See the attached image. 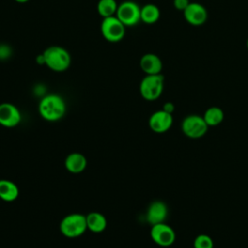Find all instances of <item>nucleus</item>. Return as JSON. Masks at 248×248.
Listing matches in <instances>:
<instances>
[{
  "label": "nucleus",
  "instance_id": "f257e3e1",
  "mask_svg": "<svg viewBox=\"0 0 248 248\" xmlns=\"http://www.w3.org/2000/svg\"><path fill=\"white\" fill-rule=\"evenodd\" d=\"M38 109L44 119L57 121L66 113V103L60 95L48 94L41 99Z\"/></svg>",
  "mask_w": 248,
  "mask_h": 248
},
{
  "label": "nucleus",
  "instance_id": "f03ea898",
  "mask_svg": "<svg viewBox=\"0 0 248 248\" xmlns=\"http://www.w3.org/2000/svg\"><path fill=\"white\" fill-rule=\"evenodd\" d=\"M45 65L53 72H64L71 65L69 51L60 46H50L43 52Z\"/></svg>",
  "mask_w": 248,
  "mask_h": 248
},
{
  "label": "nucleus",
  "instance_id": "7ed1b4c3",
  "mask_svg": "<svg viewBox=\"0 0 248 248\" xmlns=\"http://www.w3.org/2000/svg\"><path fill=\"white\" fill-rule=\"evenodd\" d=\"M59 229L61 233L66 237H78L87 230L86 216L80 213L68 214L61 220Z\"/></svg>",
  "mask_w": 248,
  "mask_h": 248
},
{
  "label": "nucleus",
  "instance_id": "20e7f679",
  "mask_svg": "<svg viewBox=\"0 0 248 248\" xmlns=\"http://www.w3.org/2000/svg\"><path fill=\"white\" fill-rule=\"evenodd\" d=\"M164 90V76L145 75L140 83V96L146 101H155L162 95Z\"/></svg>",
  "mask_w": 248,
  "mask_h": 248
},
{
  "label": "nucleus",
  "instance_id": "39448f33",
  "mask_svg": "<svg viewBox=\"0 0 248 248\" xmlns=\"http://www.w3.org/2000/svg\"><path fill=\"white\" fill-rule=\"evenodd\" d=\"M208 125L203 117L199 114H189L181 122V131L189 139L197 140L202 138L208 131Z\"/></svg>",
  "mask_w": 248,
  "mask_h": 248
},
{
  "label": "nucleus",
  "instance_id": "423d86ee",
  "mask_svg": "<svg viewBox=\"0 0 248 248\" xmlns=\"http://www.w3.org/2000/svg\"><path fill=\"white\" fill-rule=\"evenodd\" d=\"M100 30L106 41L117 43L124 38L126 26L116 17V16H112L103 18Z\"/></svg>",
  "mask_w": 248,
  "mask_h": 248
},
{
  "label": "nucleus",
  "instance_id": "0eeeda50",
  "mask_svg": "<svg viewBox=\"0 0 248 248\" xmlns=\"http://www.w3.org/2000/svg\"><path fill=\"white\" fill-rule=\"evenodd\" d=\"M140 8L135 1L126 0L118 5L115 16L126 27L135 26L140 21Z\"/></svg>",
  "mask_w": 248,
  "mask_h": 248
},
{
  "label": "nucleus",
  "instance_id": "6e6552de",
  "mask_svg": "<svg viewBox=\"0 0 248 248\" xmlns=\"http://www.w3.org/2000/svg\"><path fill=\"white\" fill-rule=\"evenodd\" d=\"M150 237L153 242L161 247L171 246L176 238L174 230L165 222L151 226Z\"/></svg>",
  "mask_w": 248,
  "mask_h": 248
},
{
  "label": "nucleus",
  "instance_id": "1a4fd4ad",
  "mask_svg": "<svg viewBox=\"0 0 248 248\" xmlns=\"http://www.w3.org/2000/svg\"><path fill=\"white\" fill-rule=\"evenodd\" d=\"M182 13L185 20L193 26H201L204 24L208 18L206 8L198 2H190Z\"/></svg>",
  "mask_w": 248,
  "mask_h": 248
},
{
  "label": "nucleus",
  "instance_id": "9d476101",
  "mask_svg": "<svg viewBox=\"0 0 248 248\" xmlns=\"http://www.w3.org/2000/svg\"><path fill=\"white\" fill-rule=\"evenodd\" d=\"M172 124H173L172 114L163 109L154 111L148 119L149 128L153 132L158 134H162L169 131L171 128Z\"/></svg>",
  "mask_w": 248,
  "mask_h": 248
},
{
  "label": "nucleus",
  "instance_id": "9b49d317",
  "mask_svg": "<svg viewBox=\"0 0 248 248\" xmlns=\"http://www.w3.org/2000/svg\"><path fill=\"white\" fill-rule=\"evenodd\" d=\"M21 121V113L17 107L12 103L0 104V125L13 128Z\"/></svg>",
  "mask_w": 248,
  "mask_h": 248
},
{
  "label": "nucleus",
  "instance_id": "f8f14e48",
  "mask_svg": "<svg viewBox=\"0 0 248 248\" xmlns=\"http://www.w3.org/2000/svg\"><path fill=\"white\" fill-rule=\"evenodd\" d=\"M169 214V208L166 202L162 201L152 202L146 210V221L152 226L166 221Z\"/></svg>",
  "mask_w": 248,
  "mask_h": 248
},
{
  "label": "nucleus",
  "instance_id": "ddd939ff",
  "mask_svg": "<svg viewBox=\"0 0 248 248\" xmlns=\"http://www.w3.org/2000/svg\"><path fill=\"white\" fill-rule=\"evenodd\" d=\"M140 67L145 75L161 74L163 62L155 53H145L140 57Z\"/></svg>",
  "mask_w": 248,
  "mask_h": 248
},
{
  "label": "nucleus",
  "instance_id": "4468645a",
  "mask_svg": "<svg viewBox=\"0 0 248 248\" xmlns=\"http://www.w3.org/2000/svg\"><path fill=\"white\" fill-rule=\"evenodd\" d=\"M87 165L85 156L79 152H73L65 159V168L72 173H79L84 170Z\"/></svg>",
  "mask_w": 248,
  "mask_h": 248
},
{
  "label": "nucleus",
  "instance_id": "2eb2a0df",
  "mask_svg": "<svg viewBox=\"0 0 248 248\" xmlns=\"http://www.w3.org/2000/svg\"><path fill=\"white\" fill-rule=\"evenodd\" d=\"M19 189L12 180L0 179V199L5 202H13L17 199Z\"/></svg>",
  "mask_w": 248,
  "mask_h": 248
},
{
  "label": "nucleus",
  "instance_id": "dca6fc26",
  "mask_svg": "<svg viewBox=\"0 0 248 248\" xmlns=\"http://www.w3.org/2000/svg\"><path fill=\"white\" fill-rule=\"evenodd\" d=\"M86 216L87 229L93 232H102L107 228V218L100 212H90Z\"/></svg>",
  "mask_w": 248,
  "mask_h": 248
},
{
  "label": "nucleus",
  "instance_id": "f3484780",
  "mask_svg": "<svg viewBox=\"0 0 248 248\" xmlns=\"http://www.w3.org/2000/svg\"><path fill=\"white\" fill-rule=\"evenodd\" d=\"M161 16L160 9L155 4H146L140 8V21L146 24L156 23Z\"/></svg>",
  "mask_w": 248,
  "mask_h": 248
},
{
  "label": "nucleus",
  "instance_id": "a211bd4d",
  "mask_svg": "<svg viewBox=\"0 0 248 248\" xmlns=\"http://www.w3.org/2000/svg\"><path fill=\"white\" fill-rule=\"evenodd\" d=\"M204 121L208 127H214L221 124L225 118V113L223 109L217 106L209 107L202 115Z\"/></svg>",
  "mask_w": 248,
  "mask_h": 248
},
{
  "label": "nucleus",
  "instance_id": "6ab92c4d",
  "mask_svg": "<svg viewBox=\"0 0 248 248\" xmlns=\"http://www.w3.org/2000/svg\"><path fill=\"white\" fill-rule=\"evenodd\" d=\"M118 4L115 0H99L97 3V12L103 17L115 16Z\"/></svg>",
  "mask_w": 248,
  "mask_h": 248
},
{
  "label": "nucleus",
  "instance_id": "aec40b11",
  "mask_svg": "<svg viewBox=\"0 0 248 248\" xmlns=\"http://www.w3.org/2000/svg\"><path fill=\"white\" fill-rule=\"evenodd\" d=\"M194 248H213L214 242L211 236L205 233L198 234L193 241Z\"/></svg>",
  "mask_w": 248,
  "mask_h": 248
},
{
  "label": "nucleus",
  "instance_id": "412c9836",
  "mask_svg": "<svg viewBox=\"0 0 248 248\" xmlns=\"http://www.w3.org/2000/svg\"><path fill=\"white\" fill-rule=\"evenodd\" d=\"M189 4H190L189 0H173V7L177 11L183 12L188 7Z\"/></svg>",
  "mask_w": 248,
  "mask_h": 248
},
{
  "label": "nucleus",
  "instance_id": "4be33fe9",
  "mask_svg": "<svg viewBox=\"0 0 248 248\" xmlns=\"http://www.w3.org/2000/svg\"><path fill=\"white\" fill-rule=\"evenodd\" d=\"M11 55V48L8 46L0 45V59H6Z\"/></svg>",
  "mask_w": 248,
  "mask_h": 248
},
{
  "label": "nucleus",
  "instance_id": "5701e85b",
  "mask_svg": "<svg viewBox=\"0 0 248 248\" xmlns=\"http://www.w3.org/2000/svg\"><path fill=\"white\" fill-rule=\"evenodd\" d=\"M162 109L165 110V111H167V112H169V113H171V114H172V112H173L174 109H175V107H174L173 103H171V102H166V103L163 105Z\"/></svg>",
  "mask_w": 248,
  "mask_h": 248
},
{
  "label": "nucleus",
  "instance_id": "b1692460",
  "mask_svg": "<svg viewBox=\"0 0 248 248\" xmlns=\"http://www.w3.org/2000/svg\"><path fill=\"white\" fill-rule=\"evenodd\" d=\"M16 2H17V3H19V4H23V3H26V2H28L29 0H15Z\"/></svg>",
  "mask_w": 248,
  "mask_h": 248
},
{
  "label": "nucleus",
  "instance_id": "393cba45",
  "mask_svg": "<svg viewBox=\"0 0 248 248\" xmlns=\"http://www.w3.org/2000/svg\"><path fill=\"white\" fill-rule=\"evenodd\" d=\"M246 47H247V49H248V38H247V40H246Z\"/></svg>",
  "mask_w": 248,
  "mask_h": 248
},
{
  "label": "nucleus",
  "instance_id": "a878e982",
  "mask_svg": "<svg viewBox=\"0 0 248 248\" xmlns=\"http://www.w3.org/2000/svg\"><path fill=\"white\" fill-rule=\"evenodd\" d=\"M0 45H1V44H0Z\"/></svg>",
  "mask_w": 248,
  "mask_h": 248
}]
</instances>
